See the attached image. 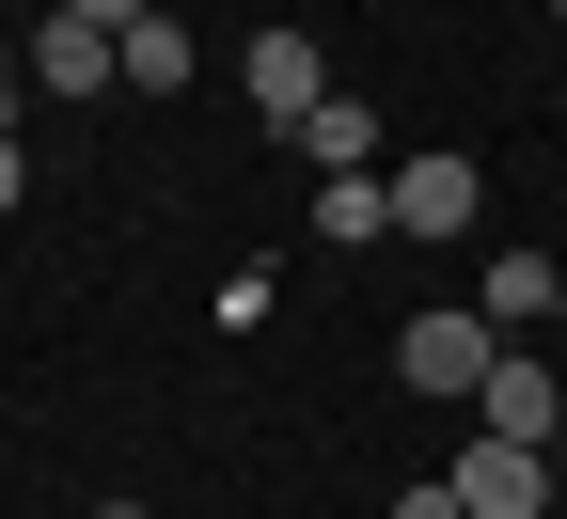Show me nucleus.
I'll return each mask as SVG.
<instances>
[{
  "mask_svg": "<svg viewBox=\"0 0 567 519\" xmlns=\"http://www.w3.org/2000/svg\"><path fill=\"white\" fill-rule=\"evenodd\" d=\"M126 95H189V17H126Z\"/></svg>",
  "mask_w": 567,
  "mask_h": 519,
  "instance_id": "nucleus-10",
  "label": "nucleus"
},
{
  "mask_svg": "<svg viewBox=\"0 0 567 519\" xmlns=\"http://www.w3.org/2000/svg\"><path fill=\"white\" fill-rule=\"evenodd\" d=\"M158 17H174V0H158Z\"/></svg>",
  "mask_w": 567,
  "mask_h": 519,
  "instance_id": "nucleus-17",
  "label": "nucleus"
},
{
  "mask_svg": "<svg viewBox=\"0 0 567 519\" xmlns=\"http://www.w3.org/2000/svg\"><path fill=\"white\" fill-rule=\"evenodd\" d=\"M111 48H126V32H95V17H48V32H32V95H95V80H126Z\"/></svg>",
  "mask_w": 567,
  "mask_h": 519,
  "instance_id": "nucleus-6",
  "label": "nucleus"
},
{
  "mask_svg": "<svg viewBox=\"0 0 567 519\" xmlns=\"http://www.w3.org/2000/svg\"><path fill=\"white\" fill-rule=\"evenodd\" d=\"M394 519H473V504H457V473H425V488H394Z\"/></svg>",
  "mask_w": 567,
  "mask_h": 519,
  "instance_id": "nucleus-11",
  "label": "nucleus"
},
{
  "mask_svg": "<svg viewBox=\"0 0 567 519\" xmlns=\"http://www.w3.org/2000/svg\"><path fill=\"white\" fill-rule=\"evenodd\" d=\"M473 425H488V440H536V457H551V425H567V378H551L536 346H505V362H488V394H473Z\"/></svg>",
  "mask_w": 567,
  "mask_h": 519,
  "instance_id": "nucleus-2",
  "label": "nucleus"
},
{
  "mask_svg": "<svg viewBox=\"0 0 567 519\" xmlns=\"http://www.w3.org/2000/svg\"><path fill=\"white\" fill-rule=\"evenodd\" d=\"M316 95H331V63H316V32H252V111H268V126H300Z\"/></svg>",
  "mask_w": 567,
  "mask_h": 519,
  "instance_id": "nucleus-7",
  "label": "nucleus"
},
{
  "mask_svg": "<svg viewBox=\"0 0 567 519\" xmlns=\"http://www.w3.org/2000/svg\"><path fill=\"white\" fill-rule=\"evenodd\" d=\"M32 205V158H17V126H0V220H17Z\"/></svg>",
  "mask_w": 567,
  "mask_h": 519,
  "instance_id": "nucleus-12",
  "label": "nucleus"
},
{
  "mask_svg": "<svg viewBox=\"0 0 567 519\" xmlns=\"http://www.w3.org/2000/svg\"><path fill=\"white\" fill-rule=\"evenodd\" d=\"M551 32H567V0H551Z\"/></svg>",
  "mask_w": 567,
  "mask_h": 519,
  "instance_id": "nucleus-16",
  "label": "nucleus"
},
{
  "mask_svg": "<svg viewBox=\"0 0 567 519\" xmlns=\"http://www.w3.org/2000/svg\"><path fill=\"white\" fill-rule=\"evenodd\" d=\"M488 362H505V331H488V315H410V331H394V378H410V394H457V409H473Z\"/></svg>",
  "mask_w": 567,
  "mask_h": 519,
  "instance_id": "nucleus-1",
  "label": "nucleus"
},
{
  "mask_svg": "<svg viewBox=\"0 0 567 519\" xmlns=\"http://www.w3.org/2000/svg\"><path fill=\"white\" fill-rule=\"evenodd\" d=\"M316 237L331 252H379L394 237V174H316Z\"/></svg>",
  "mask_w": 567,
  "mask_h": 519,
  "instance_id": "nucleus-9",
  "label": "nucleus"
},
{
  "mask_svg": "<svg viewBox=\"0 0 567 519\" xmlns=\"http://www.w3.org/2000/svg\"><path fill=\"white\" fill-rule=\"evenodd\" d=\"M394 237H473V158H394Z\"/></svg>",
  "mask_w": 567,
  "mask_h": 519,
  "instance_id": "nucleus-5",
  "label": "nucleus"
},
{
  "mask_svg": "<svg viewBox=\"0 0 567 519\" xmlns=\"http://www.w3.org/2000/svg\"><path fill=\"white\" fill-rule=\"evenodd\" d=\"M551 488H567V473L536 457V440H473V457H457V504H473V519H536Z\"/></svg>",
  "mask_w": 567,
  "mask_h": 519,
  "instance_id": "nucleus-3",
  "label": "nucleus"
},
{
  "mask_svg": "<svg viewBox=\"0 0 567 519\" xmlns=\"http://www.w3.org/2000/svg\"><path fill=\"white\" fill-rule=\"evenodd\" d=\"M17 95H32V48H0V126H17Z\"/></svg>",
  "mask_w": 567,
  "mask_h": 519,
  "instance_id": "nucleus-14",
  "label": "nucleus"
},
{
  "mask_svg": "<svg viewBox=\"0 0 567 519\" xmlns=\"http://www.w3.org/2000/svg\"><path fill=\"white\" fill-rule=\"evenodd\" d=\"M473 315H488V331H551V315H567V268H551V252H488V268H473Z\"/></svg>",
  "mask_w": 567,
  "mask_h": 519,
  "instance_id": "nucleus-4",
  "label": "nucleus"
},
{
  "mask_svg": "<svg viewBox=\"0 0 567 519\" xmlns=\"http://www.w3.org/2000/svg\"><path fill=\"white\" fill-rule=\"evenodd\" d=\"M126 519H142V504H126Z\"/></svg>",
  "mask_w": 567,
  "mask_h": 519,
  "instance_id": "nucleus-18",
  "label": "nucleus"
},
{
  "mask_svg": "<svg viewBox=\"0 0 567 519\" xmlns=\"http://www.w3.org/2000/svg\"><path fill=\"white\" fill-rule=\"evenodd\" d=\"M111 519H126V504H111Z\"/></svg>",
  "mask_w": 567,
  "mask_h": 519,
  "instance_id": "nucleus-19",
  "label": "nucleus"
},
{
  "mask_svg": "<svg viewBox=\"0 0 567 519\" xmlns=\"http://www.w3.org/2000/svg\"><path fill=\"white\" fill-rule=\"evenodd\" d=\"M63 17H95V32H126V17H158V0H63Z\"/></svg>",
  "mask_w": 567,
  "mask_h": 519,
  "instance_id": "nucleus-13",
  "label": "nucleus"
},
{
  "mask_svg": "<svg viewBox=\"0 0 567 519\" xmlns=\"http://www.w3.org/2000/svg\"><path fill=\"white\" fill-rule=\"evenodd\" d=\"M284 142H300L316 174H379V111H363V95H316V111L284 126Z\"/></svg>",
  "mask_w": 567,
  "mask_h": 519,
  "instance_id": "nucleus-8",
  "label": "nucleus"
},
{
  "mask_svg": "<svg viewBox=\"0 0 567 519\" xmlns=\"http://www.w3.org/2000/svg\"><path fill=\"white\" fill-rule=\"evenodd\" d=\"M551 473H567V425H551Z\"/></svg>",
  "mask_w": 567,
  "mask_h": 519,
  "instance_id": "nucleus-15",
  "label": "nucleus"
}]
</instances>
